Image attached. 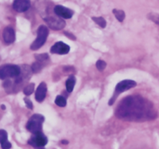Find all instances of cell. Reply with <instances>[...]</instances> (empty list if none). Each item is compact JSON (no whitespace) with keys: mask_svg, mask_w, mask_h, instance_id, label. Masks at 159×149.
I'll return each instance as SVG.
<instances>
[{"mask_svg":"<svg viewBox=\"0 0 159 149\" xmlns=\"http://www.w3.org/2000/svg\"><path fill=\"white\" fill-rule=\"evenodd\" d=\"M120 119L128 121H145L157 117L153 104L141 96H129L121 100L115 112Z\"/></svg>","mask_w":159,"mask_h":149,"instance_id":"1","label":"cell"},{"mask_svg":"<svg viewBox=\"0 0 159 149\" xmlns=\"http://www.w3.org/2000/svg\"><path fill=\"white\" fill-rule=\"evenodd\" d=\"M21 74V69L17 65L6 64L0 66V79L6 80L8 78H16Z\"/></svg>","mask_w":159,"mask_h":149,"instance_id":"2","label":"cell"},{"mask_svg":"<svg viewBox=\"0 0 159 149\" xmlns=\"http://www.w3.org/2000/svg\"><path fill=\"white\" fill-rule=\"evenodd\" d=\"M43 121H44V117L43 115L39 114H34L26 124V129L32 134L40 132L43 128Z\"/></svg>","mask_w":159,"mask_h":149,"instance_id":"3","label":"cell"},{"mask_svg":"<svg viewBox=\"0 0 159 149\" xmlns=\"http://www.w3.org/2000/svg\"><path fill=\"white\" fill-rule=\"evenodd\" d=\"M136 82H135L134 80H122L121 82H120L119 83H117V85L116 86V89H115L113 96L112 97V98L110 99V101H109V104H113L114 103L115 100L117 98V97L121 94V93L134 87H136Z\"/></svg>","mask_w":159,"mask_h":149,"instance_id":"4","label":"cell"},{"mask_svg":"<svg viewBox=\"0 0 159 149\" xmlns=\"http://www.w3.org/2000/svg\"><path fill=\"white\" fill-rule=\"evenodd\" d=\"M48 34H49V31H48V27L41 25L38 28V29H37V39L31 44L30 49H32V50H37V49H40L44 44L45 42H46L48 36Z\"/></svg>","mask_w":159,"mask_h":149,"instance_id":"5","label":"cell"},{"mask_svg":"<svg viewBox=\"0 0 159 149\" xmlns=\"http://www.w3.org/2000/svg\"><path fill=\"white\" fill-rule=\"evenodd\" d=\"M29 145L34 148H40L44 147L48 144V138L44 135L42 131L33 134L32 137L29 140Z\"/></svg>","mask_w":159,"mask_h":149,"instance_id":"6","label":"cell"},{"mask_svg":"<svg viewBox=\"0 0 159 149\" xmlns=\"http://www.w3.org/2000/svg\"><path fill=\"white\" fill-rule=\"evenodd\" d=\"M43 20L48 24V26L54 30H61V29H64L66 25L65 20L61 19V17L60 18L54 16L45 17L43 18Z\"/></svg>","mask_w":159,"mask_h":149,"instance_id":"7","label":"cell"},{"mask_svg":"<svg viewBox=\"0 0 159 149\" xmlns=\"http://www.w3.org/2000/svg\"><path fill=\"white\" fill-rule=\"evenodd\" d=\"M70 51V46L63 42H57L51 48V53L54 54H64L68 53Z\"/></svg>","mask_w":159,"mask_h":149,"instance_id":"8","label":"cell"},{"mask_svg":"<svg viewBox=\"0 0 159 149\" xmlns=\"http://www.w3.org/2000/svg\"><path fill=\"white\" fill-rule=\"evenodd\" d=\"M54 12L57 16L63 19H71L74 15V12L71 9L61 5H57L54 7Z\"/></svg>","mask_w":159,"mask_h":149,"instance_id":"9","label":"cell"},{"mask_svg":"<svg viewBox=\"0 0 159 149\" xmlns=\"http://www.w3.org/2000/svg\"><path fill=\"white\" fill-rule=\"evenodd\" d=\"M12 7L18 12H26L30 7V0H14Z\"/></svg>","mask_w":159,"mask_h":149,"instance_id":"10","label":"cell"},{"mask_svg":"<svg viewBox=\"0 0 159 149\" xmlns=\"http://www.w3.org/2000/svg\"><path fill=\"white\" fill-rule=\"evenodd\" d=\"M47 91H48V87H47V84L44 82H42L39 84L37 87V91L35 93V98L36 100L39 103H41L43 101V100L46 97Z\"/></svg>","mask_w":159,"mask_h":149,"instance_id":"11","label":"cell"},{"mask_svg":"<svg viewBox=\"0 0 159 149\" xmlns=\"http://www.w3.org/2000/svg\"><path fill=\"white\" fill-rule=\"evenodd\" d=\"M3 40L7 44H11L13 43L16 40V34L15 31L12 27H6L3 30L2 32Z\"/></svg>","mask_w":159,"mask_h":149,"instance_id":"12","label":"cell"},{"mask_svg":"<svg viewBox=\"0 0 159 149\" xmlns=\"http://www.w3.org/2000/svg\"><path fill=\"white\" fill-rule=\"evenodd\" d=\"M75 83H76L75 77V76H70V77L68 78V80H66V83H65L66 90L68 93L72 92L75 85Z\"/></svg>","mask_w":159,"mask_h":149,"instance_id":"13","label":"cell"},{"mask_svg":"<svg viewBox=\"0 0 159 149\" xmlns=\"http://www.w3.org/2000/svg\"><path fill=\"white\" fill-rule=\"evenodd\" d=\"M35 58L37 60V61L41 63L43 66H46L47 63L49 62V57H48V55L47 53L37 54V55H35Z\"/></svg>","mask_w":159,"mask_h":149,"instance_id":"14","label":"cell"},{"mask_svg":"<svg viewBox=\"0 0 159 149\" xmlns=\"http://www.w3.org/2000/svg\"><path fill=\"white\" fill-rule=\"evenodd\" d=\"M113 12L118 21L120 22V23L124 21V19H125V12H124V11L120 10V9H113Z\"/></svg>","mask_w":159,"mask_h":149,"instance_id":"15","label":"cell"},{"mask_svg":"<svg viewBox=\"0 0 159 149\" xmlns=\"http://www.w3.org/2000/svg\"><path fill=\"white\" fill-rule=\"evenodd\" d=\"M55 104L57 105L58 107H61V108H64V107L66 106L67 104V100L63 96L58 95L57 96L55 99Z\"/></svg>","mask_w":159,"mask_h":149,"instance_id":"16","label":"cell"},{"mask_svg":"<svg viewBox=\"0 0 159 149\" xmlns=\"http://www.w3.org/2000/svg\"><path fill=\"white\" fill-rule=\"evenodd\" d=\"M92 19L95 22L97 25H99L100 27L105 28L107 26V22L102 17H93Z\"/></svg>","mask_w":159,"mask_h":149,"instance_id":"17","label":"cell"},{"mask_svg":"<svg viewBox=\"0 0 159 149\" xmlns=\"http://www.w3.org/2000/svg\"><path fill=\"white\" fill-rule=\"evenodd\" d=\"M34 86L35 85H34V83H30L28 85H26L24 87V89H23V93H24L25 95L29 96L30 94H32L34 91Z\"/></svg>","mask_w":159,"mask_h":149,"instance_id":"18","label":"cell"},{"mask_svg":"<svg viewBox=\"0 0 159 149\" xmlns=\"http://www.w3.org/2000/svg\"><path fill=\"white\" fill-rule=\"evenodd\" d=\"M96 68L98 69V70L99 71H103L107 67V63H106L104 60H99L97 62H96Z\"/></svg>","mask_w":159,"mask_h":149,"instance_id":"19","label":"cell"},{"mask_svg":"<svg viewBox=\"0 0 159 149\" xmlns=\"http://www.w3.org/2000/svg\"><path fill=\"white\" fill-rule=\"evenodd\" d=\"M148 18L150 19L151 20L155 23L156 24L159 25V14H155V13H151L149 14Z\"/></svg>","mask_w":159,"mask_h":149,"instance_id":"20","label":"cell"},{"mask_svg":"<svg viewBox=\"0 0 159 149\" xmlns=\"http://www.w3.org/2000/svg\"><path fill=\"white\" fill-rule=\"evenodd\" d=\"M7 138H8L7 132H6L5 130H2V129L0 130V144H1L2 142L7 140Z\"/></svg>","mask_w":159,"mask_h":149,"instance_id":"21","label":"cell"},{"mask_svg":"<svg viewBox=\"0 0 159 149\" xmlns=\"http://www.w3.org/2000/svg\"><path fill=\"white\" fill-rule=\"evenodd\" d=\"M1 147H2V148H4V149L11 148H12V145H11V143L9 142V141L6 140V141H5V142H2Z\"/></svg>","mask_w":159,"mask_h":149,"instance_id":"22","label":"cell"},{"mask_svg":"<svg viewBox=\"0 0 159 149\" xmlns=\"http://www.w3.org/2000/svg\"><path fill=\"white\" fill-rule=\"evenodd\" d=\"M24 101H25V103H26V107H27V108H29V109L32 110L33 108H34V107H33V103H32V101H31V100H30V99H28L27 97H26V98H24Z\"/></svg>","mask_w":159,"mask_h":149,"instance_id":"23","label":"cell"},{"mask_svg":"<svg viewBox=\"0 0 159 149\" xmlns=\"http://www.w3.org/2000/svg\"><path fill=\"white\" fill-rule=\"evenodd\" d=\"M65 34L66 36H70V38L72 39V40H75V36L71 35V34H70L69 32H65Z\"/></svg>","mask_w":159,"mask_h":149,"instance_id":"24","label":"cell"},{"mask_svg":"<svg viewBox=\"0 0 159 149\" xmlns=\"http://www.w3.org/2000/svg\"><path fill=\"white\" fill-rule=\"evenodd\" d=\"M1 108H2V109H5V108H5V106H4V105H2V106H1Z\"/></svg>","mask_w":159,"mask_h":149,"instance_id":"25","label":"cell"}]
</instances>
